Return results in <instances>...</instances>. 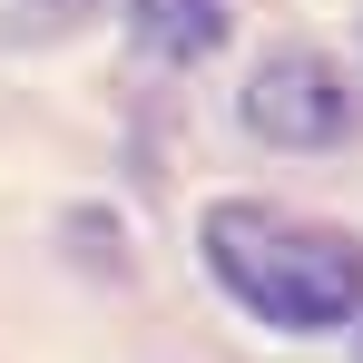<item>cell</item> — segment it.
<instances>
[{"label": "cell", "mask_w": 363, "mask_h": 363, "mask_svg": "<svg viewBox=\"0 0 363 363\" xmlns=\"http://www.w3.org/2000/svg\"><path fill=\"white\" fill-rule=\"evenodd\" d=\"M128 30H138V50L167 69H196L216 40H226V0H138L128 10Z\"/></svg>", "instance_id": "cell-3"}, {"label": "cell", "mask_w": 363, "mask_h": 363, "mask_svg": "<svg viewBox=\"0 0 363 363\" xmlns=\"http://www.w3.org/2000/svg\"><path fill=\"white\" fill-rule=\"evenodd\" d=\"M206 265L245 314H265L285 334H324V324L363 314V245L334 236V226H295L275 206H216L206 216Z\"/></svg>", "instance_id": "cell-1"}, {"label": "cell", "mask_w": 363, "mask_h": 363, "mask_svg": "<svg viewBox=\"0 0 363 363\" xmlns=\"http://www.w3.org/2000/svg\"><path fill=\"white\" fill-rule=\"evenodd\" d=\"M40 10H50V20H69V10H89V0H40Z\"/></svg>", "instance_id": "cell-4"}, {"label": "cell", "mask_w": 363, "mask_h": 363, "mask_svg": "<svg viewBox=\"0 0 363 363\" xmlns=\"http://www.w3.org/2000/svg\"><path fill=\"white\" fill-rule=\"evenodd\" d=\"M245 128L265 147H334L354 128V99H344V69L324 50H275V60L245 79Z\"/></svg>", "instance_id": "cell-2"}]
</instances>
